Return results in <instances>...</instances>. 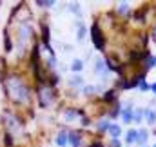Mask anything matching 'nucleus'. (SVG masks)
<instances>
[{
    "label": "nucleus",
    "mask_w": 156,
    "mask_h": 147,
    "mask_svg": "<svg viewBox=\"0 0 156 147\" xmlns=\"http://www.w3.org/2000/svg\"><path fill=\"white\" fill-rule=\"evenodd\" d=\"M5 91H7V96L16 102V104H26L29 102V89L24 85V82L18 78V76H9L5 78Z\"/></svg>",
    "instance_id": "f257e3e1"
},
{
    "label": "nucleus",
    "mask_w": 156,
    "mask_h": 147,
    "mask_svg": "<svg viewBox=\"0 0 156 147\" xmlns=\"http://www.w3.org/2000/svg\"><path fill=\"white\" fill-rule=\"evenodd\" d=\"M38 96H40V106H42V107H47V106L51 104V100H53V91H51V87L42 85Z\"/></svg>",
    "instance_id": "f03ea898"
},
{
    "label": "nucleus",
    "mask_w": 156,
    "mask_h": 147,
    "mask_svg": "<svg viewBox=\"0 0 156 147\" xmlns=\"http://www.w3.org/2000/svg\"><path fill=\"white\" fill-rule=\"evenodd\" d=\"M93 42H94V45H96L98 49L104 47V38H102V33H100L98 26H93Z\"/></svg>",
    "instance_id": "7ed1b4c3"
},
{
    "label": "nucleus",
    "mask_w": 156,
    "mask_h": 147,
    "mask_svg": "<svg viewBox=\"0 0 156 147\" xmlns=\"http://www.w3.org/2000/svg\"><path fill=\"white\" fill-rule=\"evenodd\" d=\"M67 140H69V138H67V134H66V133H60V134H58V138H56V144L64 147L66 144H67Z\"/></svg>",
    "instance_id": "20e7f679"
},
{
    "label": "nucleus",
    "mask_w": 156,
    "mask_h": 147,
    "mask_svg": "<svg viewBox=\"0 0 156 147\" xmlns=\"http://www.w3.org/2000/svg\"><path fill=\"white\" fill-rule=\"evenodd\" d=\"M69 142H71L75 147L80 145V136H78V133H71V134H69Z\"/></svg>",
    "instance_id": "39448f33"
},
{
    "label": "nucleus",
    "mask_w": 156,
    "mask_h": 147,
    "mask_svg": "<svg viewBox=\"0 0 156 147\" xmlns=\"http://www.w3.org/2000/svg\"><path fill=\"white\" fill-rule=\"evenodd\" d=\"M82 67H83L82 60H75V62H73V66H71V69H73V71H82Z\"/></svg>",
    "instance_id": "423d86ee"
},
{
    "label": "nucleus",
    "mask_w": 156,
    "mask_h": 147,
    "mask_svg": "<svg viewBox=\"0 0 156 147\" xmlns=\"http://www.w3.org/2000/svg\"><path fill=\"white\" fill-rule=\"evenodd\" d=\"M109 133L113 134V138H116L118 134H120V127L118 125H109Z\"/></svg>",
    "instance_id": "0eeeda50"
},
{
    "label": "nucleus",
    "mask_w": 156,
    "mask_h": 147,
    "mask_svg": "<svg viewBox=\"0 0 156 147\" xmlns=\"http://www.w3.org/2000/svg\"><path fill=\"white\" fill-rule=\"evenodd\" d=\"M37 4H38L40 7H51V5H55V2H47V0H44V2H42V0H38Z\"/></svg>",
    "instance_id": "6e6552de"
},
{
    "label": "nucleus",
    "mask_w": 156,
    "mask_h": 147,
    "mask_svg": "<svg viewBox=\"0 0 156 147\" xmlns=\"http://www.w3.org/2000/svg\"><path fill=\"white\" fill-rule=\"evenodd\" d=\"M136 140V131H129L127 134V142H134Z\"/></svg>",
    "instance_id": "1a4fd4ad"
},
{
    "label": "nucleus",
    "mask_w": 156,
    "mask_h": 147,
    "mask_svg": "<svg viewBox=\"0 0 156 147\" xmlns=\"http://www.w3.org/2000/svg\"><path fill=\"white\" fill-rule=\"evenodd\" d=\"M71 84H73V85H76V84H82V78H80V76H75V78L71 80Z\"/></svg>",
    "instance_id": "9d476101"
},
{
    "label": "nucleus",
    "mask_w": 156,
    "mask_h": 147,
    "mask_svg": "<svg viewBox=\"0 0 156 147\" xmlns=\"http://www.w3.org/2000/svg\"><path fill=\"white\" fill-rule=\"evenodd\" d=\"M120 145V144H118V140H113V142H111V147H118Z\"/></svg>",
    "instance_id": "9b49d317"
}]
</instances>
